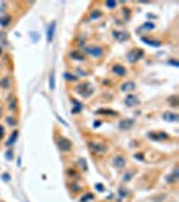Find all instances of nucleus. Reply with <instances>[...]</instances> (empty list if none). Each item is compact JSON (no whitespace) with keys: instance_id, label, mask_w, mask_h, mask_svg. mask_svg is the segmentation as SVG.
<instances>
[{"instance_id":"f257e3e1","label":"nucleus","mask_w":179,"mask_h":202,"mask_svg":"<svg viewBox=\"0 0 179 202\" xmlns=\"http://www.w3.org/2000/svg\"><path fill=\"white\" fill-rule=\"evenodd\" d=\"M76 90H77V93H80L83 97H90V96L93 95V88L90 86L89 82H83V84L78 85L76 88Z\"/></svg>"},{"instance_id":"f03ea898","label":"nucleus","mask_w":179,"mask_h":202,"mask_svg":"<svg viewBox=\"0 0 179 202\" xmlns=\"http://www.w3.org/2000/svg\"><path fill=\"white\" fill-rule=\"evenodd\" d=\"M58 148L61 150L62 152H69L73 148V144H71V142L67 139V138L61 136V138L58 139Z\"/></svg>"},{"instance_id":"7ed1b4c3","label":"nucleus","mask_w":179,"mask_h":202,"mask_svg":"<svg viewBox=\"0 0 179 202\" xmlns=\"http://www.w3.org/2000/svg\"><path fill=\"white\" fill-rule=\"evenodd\" d=\"M144 55L143 50H140V49H138V50H131V51H128L127 54V58L128 61L131 63H135V62H138L139 59H141Z\"/></svg>"},{"instance_id":"20e7f679","label":"nucleus","mask_w":179,"mask_h":202,"mask_svg":"<svg viewBox=\"0 0 179 202\" xmlns=\"http://www.w3.org/2000/svg\"><path fill=\"white\" fill-rule=\"evenodd\" d=\"M89 148L92 150L93 152H97V154H105L106 152V145L102 144V143H96V142H89L88 143Z\"/></svg>"},{"instance_id":"39448f33","label":"nucleus","mask_w":179,"mask_h":202,"mask_svg":"<svg viewBox=\"0 0 179 202\" xmlns=\"http://www.w3.org/2000/svg\"><path fill=\"white\" fill-rule=\"evenodd\" d=\"M85 53L89 54V55H92V57H101L102 54H104V49L100 47V46H90V47H86L85 49Z\"/></svg>"},{"instance_id":"423d86ee","label":"nucleus","mask_w":179,"mask_h":202,"mask_svg":"<svg viewBox=\"0 0 179 202\" xmlns=\"http://www.w3.org/2000/svg\"><path fill=\"white\" fill-rule=\"evenodd\" d=\"M125 163H127V160H125V158L124 156H121V155H116V156H113L112 158V164L117 168L125 167Z\"/></svg>"},{"instance_id":"0eeeda50","label":"nucleus","mask_w":179,"mask_h":202,"mask_svg":"<svg viewBox=\"0 0 179 202\" xmlns=\"http://www.w3.org/2000/svg\"><path fill=\"white\" fill-rule=\"evenodd\" d=\"M124 102H125V105H127V107H135V105H138L140 101H139V98L136 97L135 95H127V96H125Z\"/></svg>"},{"instance_id":"6e6552de","label":"nucleus","mask_w":179,"mask_h":202,"mask_svg":"<svg viewBox=\"0 0 179 202\" xmlns=\"http://www.w3.org/2000/svg\"><path fill=\"white\" fill-rule=\"evenodd\" d=\"M112 35H113V38H116L117 41H120V42L127 41V39L129 38V34L125 32V31H113Z\"/></svg>"},{"instance_id":"1a4fd4ad","label":"nucleus","mask_w":179,"mask_h":202,"mask_svg":"<svg viewBox=\"0 0 179 202\" xmlns=\"http://www.w3.org/2000/svg\"><path fill=\"white\" fill-rule=\"evenodd\" d=\"M135 121L132 119H124L118 123V127H120V130H129L131 127H133Z\"/></svg>"},{"instance_id":"9d476101","label":"nucleus","mask_w":179,"mask_h":202,"mask_svg":"<svg viewBox=\"0 0 179 202\" xmlns=\"http://www.w3.org/2000/svg\"><path fill=\"white\" fill-rule=\"evenodd\" d=\"M112 72L115 73V74H117V76L123 77L127 74V69H125L124 66H121V65H115V66L112 67Z\"/></svg>"},{"instance_id":"9b49d317","label":"nucleus","mask_w":179,"mask_h":202,"mask_svg":"<svg viewBox=\"0 0 179 202\" xmlns=\"http://www.w3.org/2000/svg\"><path fill=\"white\" fill-rule=\"evenodd\" d=\"M54 31H55V22H51L50 26L47 29V42H53V38H54Z\"/></svg>"},{"instance_id":"f8f14e48","label":"nucleus","mask_w":179,"mask_h":202,"mask_svg":"<svg viewBox=\"0 0 179 202\" xmlns=\"http://www.w3.org/2000/svg\"><path fill=\"white\" fill-rule=\"evenodd\" d=\"M141 41H143L145 44H148V46H152V47H159L160 44H162L159 41H156V39H151V38H141Z\"/></svg>"},{"instance_id":"ddd939ff","label":"nucleus","mask_w":179,"mask_h":202,"mask_svg":"<svg viewBox=\"0 0 179 202\" xmlns=\"http://www.w3.org/2000/svg\"><path fill=\"white\" fill-rule=\"evenodd\" d=\"M163 119L166 121H178L179 120V116L176 113H170V112H167V113H164Z\"/></svg>"},{"instance_id":"4468645a","label":"nucleus","mask_w":179,"mask_h":202,"mask_svg":"<svg viewBox=\"0 0 179 202\" xmlns=\"http://www.w3.org/2000/svg\"><path fill=\"white\" fill-rule=\"evenodd\" d=\"M166 181H167V183H175L176 181H178V170L175 168V171H174L173 174L167 175V177H166Z\"/></svg>"},{"instance_id":"2eb2a0df","label":"nucleus","mask_w":179,"mask_h":202,"mask_svg":"<svg viewBox=\"0 0 179 202\" xmlns=\"http://www.w3.org/2000/svg\"><path fill=\"white\" fill-rule=\"evenodd\" d=\"M135 86H136V85H135L133 82H131V81H129V82H124V84H123V85H121V90H123V92H127V90H133V89H135Z\"/></svg>"},{"instance_id":"dca6fc26","label":"nucleus","mask_w":179,"mask_h":202,"mask_svg":"<svg viewBox=\"0 0 179 202\" xmlns=\"http://www.w3.org/2000/svg\"><path fill=\"white\" fill-rule=\"evenodd\" d=\"M48 88H50V90H54V88H55V74H54V72H51L50 77H48Z\"/></svg>"},{"instance_id":"f3484780","label":"nucleus","mask_w":179,"mask_h":202,"mask_svg":"<svg viewBox=\"0 0 179 202\" xmlns=\"http://www.w3.org/2000/svg\"><path fill=\"white\" fill-rule=\"evenodd\" d=\"M70 57L71 58H73V59H77V61H83V58H85V57H83V54L82 53H81V51H71V53H70Z\"/></svg>"},{"instance_id":"a211bd4d","label":"nucleus","mask_w":179,"mask_h":202,"mask_svg":"<svg viewBox=\"0 0 179 202\" xmlns=\"http://www.w3.org/2000/svg\"><path fill=\"white\" fill-rule=\"evenodd\" d=\"M168 104L174 108L179 107V97L178 96H171V97H168Z\"/></svg>"},{"instance_id":"6ab92c4d","label":"nucleus","mask_w":179,"mask_h":202,"mask_svg":"<svg viewBox=\"0 0 179 202\" xmlns=\"http://www.w3.org/2000/svg\"><path fill=\"white\" fill-rule=\"evenodd\" d=\"M11 23V16H1L0 18V26L1 27H7Z\"/></svg>"},{"instance_id":"aec40b11","label":"nucleus","mask_w":179,"mask_h":202,"mask_svg":"<svg viewBox=\"0 0 179 202\" xmlns=\"http://www.w3.org/2000/svg\"><path fill=\"white\" fill-rule=\"evenodd\" d=\"M155 26L152 23H144L141 27H139V31H150V30H153Z\"/></svg>"},{"instance_id":"412c9836","label":"nucleus","mask_w":179,"mask_h":202,"mask_svg":"<svg viewBox=\"0 0 179 202\" xmlns=\"http://www.w3.org/2000/svg\"><path fill=\"white\" fill-rule=\"evenodd\" d=\"M10 78H7V77H4L3 80H0V88H3V89H7V88H10Z\"/></svg>"},{"instance_id":"4be33fe9","label":"nucleus","mask_w":179,"mask_h":202,"mask_svg":"<svg viewBox=\"0 0 179 202\" xmlns=\"http://www.w3.org/2000/svg\"><path fill=\"white\" fill-rule=\"evenodd\" d=\"M71 102L74 104V109H73V112H80L81 109H82V105H81V102H78L77 100L71 98Z\"/></svg>"},{"instance_id":"5701e85b","label":"nucleus","mask_w":179,"mask_h":202,"mask_svg":"<svg viewBox=\"0 0 179 202\" xmlns=\"http://www.w3.org/2000/svg\"><path fill=\"white\" fill-rule=\"evenodd\" d=\"M97 113H102V115H109V116H116V112L115 111H111V109H100L97 111Z\"/></svg>"},{"instance_id":"b1692460","label":"nucleus","mask_w":179,"mask_h":202,"mask_svg":"<svg viewBox=\"0 0 179 202\" xmlns=\"http://www.w3.org/2000/svg\"><path fill=\"white\" fill-rule=\"evenodd\" d=\"M18 135H19V132H18V131H14L12 135H11V138H10V140L7 142V144H8V145L14 144V143H15V140H16V138H18Z\"/></svg>"},{"instance_id":"393cba45","label":"nucleus","mask_w":179,"mask_h":202,"mask_svg":"<svg viewBox=\"0 0 179 202\" xmlns=\"http://www.w3.org/2000/svg\"><path fill=\"white\" fill-rule=\"evenodd\" d=\"M16 104H18L16 98L10 97V102H8V105H10V109H11V111H15V109H16Z\"/></svg>"},{"instance_id":"a878e982","label":"nucleus","mask_w":179,"mask_h":202,"mask_svg":"<svg viewBox=\"0 0 179 202\" xmlns=\"http://www.w3.org/2000/svg\"><path fill=\"white\" fill-rule=\"evenodd\" d=\"M102 14L100 12V11H93L92 14H90V19H97V18H101Z\"/></svg>"},{"instance_id":"bb28decb","label":"nucleus","mask_w":179,"mask_h":202,"mask_svg":"<svg viewBox=\"0 0 179 202\" xmlns=\"http://www.w3.org/2000/svg\"><path fill=\"white\" fill-rule=\"evenodd\" d=\"M133 174L135 173H132V171H131V173H127L124 177H123V181H124V182H129V181H131V178L133 177Z\"/></svg>"},{"instance_id":"cd10ccee","label":"nucleus","mask_w":179,"mask_h":202,"mask_svg":"<svg viewBox=\"0 0 179 202\" xmlns=\"http://www.w3.org/2000/svg\"><path fill=\"white\" fill-rule=\"evenodd\" d=\"M80 166L82 167L83 171H88V166H86V162H85V159H82V158L80 159Z\"/></svg>"},{"instance_id":"c85d7f7f","label":"nucleus","mask_w":179,"mask_h":202,"mask_svg":"<svg viewBox=\"0 0 179 202\" xmlns=\"http://www.w3.org/2000/svg\"><path fill=\"white\" fill-rule=\"evenodd\" d=\"M105 6L108 7L109 10H112V8H115V7L117 6V3H116V1H106V3H105Z\"/></svg>"},{"instance_id":"c756f323","label":"nucleus","mask_w":179,"mask_h":202,"mask_svg":"<svg viewBox=\"0 0 179 202\" xmlns=\"http://www.w3.org/2000/svg\"><path fill=\"white\" fill-rule=\"evenodd\" d=\"M65 77H66V80H69V81H76V80H77V76L69 74V73H65Z\"/></svg>"},{"instance_id":"7c9ffc66","label":"nucleus","mask_w":179,"mask_h":202,"mask_svg":"<svg viewBox=\"0 0 179 202\" xmlns=\"http://www.w3.org/2000/svg\"><path fill=\"white\" fill-rule=\"evenodd\" d=\"M167 62H168V65H173V66H176V67L179 66V63L176 59H170V61H167Z\"/></svg>"},{"instance_id":"2f4dec72","label":"nucleus","mask_w":179,"mask_h":202,"mask_svg":"<svg viewBox=\"0 0 179 202\" xmlns=\"http://www.w3.org/2000/svg\"><path fill=\"white\" fill-rule=\"evenodd\" d=\"M88 199H93L92 194H86L85 197H82V198H81V202H85V201H88Z\"/></svg>"},{"instance_id":"473e14b6","label":"nucleus","mask_w":179,"mask_h":202,"mask_svg":"<svg viewBox=\"0 0 179 202\" xmlns=\"http://www.w3.org/2000/svg\"><path fill=\"white\" fill-rule=\"evenodd\" d=\"M6 8H7V4L4 1H0V12H3Z\"/></svg>"},{"instance_id":"72a5a7b5","label":"nucleus","mask_w":179,"mask_h":202,"mask_svg":"<svg viewBox=\"0 0 179 202\" xmlns=\"http://www.w3.org/2000/svg\"><path fill=\"white\" fill-rule=\"evenodd\" d=\"M1 178H3V181H4V182H8V181L11 179V177H10V175H8V174H3V175H1Z\"/></svg>"},{"instance_id":"f704fd0d","label":"nucleus","mask_w":179,"mask_h":202,"mask_svg":"<svg viewBox=\"0 0 179 202\" xmlns=\"http://www.w3.org/2000/svg\"><path fill=\"white\" fill-rule=\"evenodd\" d=\"M6 156H7V159H8V160H11V159H12V151H11V150H8V151H7V154H6Z\"/></svg>"},{"instance_id":"c9c22d12","label":"nucleus","mask_w":179,"mask_h":202,"mask_svg":"<svg viewBox=\"0 0 179 202\" xmlns=\"http://www.w3.org/2000/svg\"><path fill=\"white\" fill-rule=\"evenodd\" d=\"M7 121H8L11 125H15V124H16V121L14 120V119H11V117H8V119H7Z\"/></svg>"},{"instance_id":"e433bc0d","label":"nucleus","mask_w":179,"mask_h":202,"mask_svg":"<svg viewBox=\"0 0 179 202\" xmlns=\"http://www.w3.org/2000/svg\"><path fill=\"white\" fill-rule=\"evenodd\" d=\"M96 189L100 190V191H104V186L102 185H96Z\"/></svg>"},{"instance_id":"4c0bfd02","label":"nucleus","mask_w":179,"mask_h":202,"mask_svg":"<svg viewBox=\"0 0 179 202\" xmlns=\"http://www.w3.org/2000/svg\"><path fill=\"white\" fill-rule=\"evenodd\" d=\"M135 158H139V160H143V158H144V156H143V155H141V154H138V155H135Z\"/></svg>"},{"instance_id":"58836bf2","label":"nucleus","mask_w":179,"mask_h":202,"mask_svg":"<svg viewBox=\"0 0 179 202\" xmlns=\"http://www.w3.org/2000/svg\"><path fill=\"white\" fill-rule=\"evenodd\" d=\"M0 139H3V128L0 125Z\"/></svg>"}]
</instances>
